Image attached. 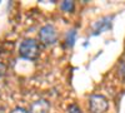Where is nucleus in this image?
I'll return each mask as SVG.
<instances>
[{"label": "nucleus", "instance_id": "1", "mask_svg": "<svg viewBox=\"0 0 125 113\" xmlns=\"http://www.w3.org/2000/svg\"><path fill=\"white\" fill-rule=\"evenodd\" d=\"M19 55L28 60H36L40 55V44L35 39H24L19 45Z\"/></svg>", "mask_w": 125, "mask_h": 113}, {"label": "nucleus", "instance_id": "2", "mask_svg": "<svg viewBox=\"0 0 125 113\" xmlns=\"http://www.w3.org/2000/svg\"><path fill=\"white\" fill-rule=\"evenodd\" d=\"M39 40L43 45H53L56 43L58 40V33H56V29L54 25L51 24H46L43 28L40 29L39 32Z\"/></svg>", "mask_w": 125, "mask_h": 113}, {"label": "nucleus", "instance_id": "3", "mask_svg": "<svg viewBox=\"0 0 125 113\" xmlns=\"http://www.w3.org/2000/svg\"><path fill=\"white\" fill-rule=\"evenodd\" d=\"M109 108V102L103 94H93L89 98L90 113H105Z\"/></svg>", "mask_w": 125, "mask_h": 113}, {"label": "nucleus", "instance_id": "4", "mask_svg": "<svg viewBox=\"0 0 125 113\" xmlns=\"http://www.w3.org/2000/svg\"><path fill=\"white\" fill-rule=\"evenodd\" d=\"M50 109V104L46 99H38L30 104L29 113H48Z\"/></svg>", "mask_w": 125, "mask_h": 113}, {"label": "nucleus", "instance_id": "5", "mask_svg": "<svg viewBox=\"0 0 125 113\" xmlns=\"http://www.w3.org/2000/svg\"><path fill=\"white\" fill-rule=\"evenodd\" d=\"M110 16H106V18H104L101 20H99V22L95 24V26H94V34H99V33H103L104 30H106L110 28L111 25V22H106V20L109 19Z\"/></svg>", "mask_w": 125, "mask_h": 113}, {"label": "nucleus", "instance_id": "6", "mask_svg": "<svg viewBox=\"0 0 125 113\" xmlns=\"http://www.w3.org/2000/svg\"><path fill=\"white\" fill-rule=\"evenodd\" d=\"M60 8L61 10H64L66 13H73L75 9V3L71 1V0H65V1L60 3Z\"/></svg>", "mask_w": 125, "mask_h": 113}, {"label": "nucleus", "instance_id": "7", "mask_svg": "<svg viewBox=\"0 0 125 113\" xmlns=\"http://www.w3.org/2000/svg\"><path fill=\"white\" fill-rule=\"evenodd\" d=\"M75 38H76V32H75V30H69V32L66 33V37H65L66 45L68 47H73V45H74Z\"/></svg>", "mask_w": 125, "mask_h": 113}, {"label": "nucleus", "instance_id": "8", "mask_svg": "<svg viewBox=\"0 0 125 113\" xmlns=\"http://www.w3.org/2000/svg\"><path fill=\"white\" fill-rule=\"evenodd\" d=\"M68 113H83V112H81V109H80V107L78 104L73 103V104H70L68 107Z\"/></svg>", "mask_w": 125, "mask_h": 113}, {"label": "nucleus", "instance_id": "9", "mask_svg": "<svg viewBox=\"0 0 125 113\" xmlns=\"http://www.w3.org/2000/svg\"><path fill=\"white\" fill-rule=\"evenodd\" d=\"M10 113H29V112H28L24 107H19V106H18V107H15L14 109H11V112H10Z\"/></svg>", "mask_w": 125, "mask_h": 113}, {"label": "nucleus", "instance_id": "10", "mask_svg": "<svg viewBox=\"0 0 125 113\" xmlns=\"http://www.w3.org/2000/svg\"><path fill=\"white\" fill-rule=\"evenodd\" d=\"M120 73H121L123 78L125 79V64H124V63H123V64H121V67H120Z\"/></svg>", "mask_w": 125, "mask_h": 113}, {"label": "nucleus", "instance_id": "11", "mask_svg": "<svg viewBox=\"0 0 125 113\" xmlns=\"http://www.w3.org/2000/svg\"><path fill=\"white\" fill-rule=\"evenodd\" d=\"M4 72H5V65L3 63H0V77L4 74Z\"/></svg>", "mask_w": 125, "mask_h": 113}, {"label": "nucleus", "instance_id": "12", "mask_svg": "<svg viewBox=\"0 0 125 113\" xmlns=\"http://www.w3.org/2000/svg\"><path fill=\"white\" fill-rule=\"evenodd\" d=\"M0 113H4V109L3 108H0Z\"/></svg>", "mask_w": 125, "mask_h": 113}]
</instances>
